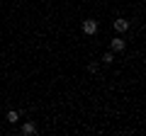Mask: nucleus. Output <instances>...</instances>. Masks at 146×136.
Here are the masks:
<instances>
[{
  "instance_id": "f257e3e1",
  "label": "nucleus",
  "mask_w": 146,
  "mask_h": 136,
  "mask_svg": "<svg viewBox=\"0 0 146 136\" xmlns=\"http://www.w3.org/2000/svg\"><path fill=\"white\" fill-rule=\"evenodd\" d=\"M98 29H100V24L95 20H85L83 22V32L85 34H98Z\"/></svg>"
},
{
  "instance_id": "0eeeda50",
  "label": "nucleus",
  "mask_w": 146,
  "mask_h": 136,
  "mask_svg": "<svg viewBox=\"0 0 146 136\" xmlns=\"http://www.w3.org/2000/svg\"><path fill=\"white\" fill-rule=\"evenodd\" d=\"M88 71H90V73H98V71H100V66H98V63H88Z\"/></svg>"
},
{
  "instance_id": "f03ea898",
  "label": "nucleus",
  "mask_w": 146,
  "mask_h": 136,
  "mask_svg": "<svg viewBox=\"0 0 146 136\" xmlns=\"http://www.w3.org/2000/svg\"><path fill=\"white\" fill-rule=\"evenodd\" d=\"M112 24H115V29H117V32H127V29H129V22H127L124 17H117Z\"/></svg>"
},
{
  "instance_id": "20e7f679",
  "label": "nucleus",
  "mask_w": 146,
  "mask_h": 136,
  "mask_svg": "<svg viewBox=\"0 0 146 136\" xmlns=\"http://www.w3.org/2000/svg\"><path fill=\"white\" fill-rule=\"evenodd\" d=\"M36 131V126H34V121H27V124H22V134L25 136H32Z\"/></svg>"
},
{
  "instance_id": "423d86ee",
  "label": "nucleus",
  "mask_w": 146,
  "mask_h": 136,
  "mask_svg": "<svg viewBox=\"0 0 146 136\" xmlns=\"http://www.w3.org/2000/svg\"><path fill=\"white\" fill-rule=\"evenodd\" d=\"M102 61H105V63H112V61H115V51H107V53L102 56Z\"/></svg>"
},
{
  "instance_id": "7ed1b4c3",
  "label": "nucleus",
  "mask_w": 146,
  "mask_h": 136,
  "mask_svg": "<svg viewBox=\"0 0 146 136\" xmlns=\"http://www.w3.org/2000/svg\"><path fill=\"white\" fill-rule=\"evenodd\" d=\"M124 46H127V44H124V39H122V37L112 39V51H124Z\"/></svg>"
},
{
  "instance_id": "39448f33",
  "label": "nucleus",
  "mask_w": 146,
  "mask_h": 136,
  "mask_svg": "<svg viewBox=\"0 0 146 136\" xmlns=\"http://www.w3.org/2000/svg\"><path fill=\"white\" fill-rule=\"evenodd\" d=\"M5 119L10 121V124H17V121H20V112H17V110H10V112L5 114Z\"/></svg>"
}]
</instances>
